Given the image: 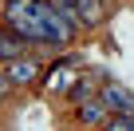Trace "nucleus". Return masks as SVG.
Here are the masks:
<instances>
[{"label": "nucleus", "instance_id": "7", "mask_svg": "<svg viewBox=\"0 0 134 131\" xmlns=\"http://www.w3.org/2000/svg\"><path fill=\"white\" fill-rule=\"evenodd\" d=\"M107 127L110 131H134V111H110Z\"/></svg>", "mask_w": 134, "mask_h": 131}, {"label": "nucleus", "instance_id": "1", "mask_svg": "<svg viewBox=\"0 0 134 131\" xmlns=\"http://www.w3.org/2000/svg\"><path fill=\"white\" fill-rule=\"evenodd\" d=\"M4 24H12L24 40L47 48H67L79 32V24L51 0H4Z\"/></svg>", "mask_w": 134, "mask_h": 131}, {"label": "nucleus", "instance_id": "5", "mask_svg": "<svg viewBox=\"0 0 134 131\" xmlns=\"http://www.w3.org/2000/svg\"><path fill=\"white\" fill-rule=\"evenodd\" d=\"M99 99H103L110 111H134V99H130V91H126L122 84H107V88H99Z\"/></svg>", "mask_w": 134, "mask_h": 131}, {"label": "nucleus", "instance_id": "3", "mask_svg": "<svg viewBox=\"0 0 134 131\" xmlns=\"http://www.w3.org/2000/svg\"><path fill=\"white\" fill-rule=\"evenodd\" d=\"M28 44H32V40H24L12 24H4V28H0V60H4V64H8V60H20Z\"/></svg>", "mask_w": 134, "mask_h": 131}, {"label": "nucleus", "instance_id": "2", "mask_svg": "<svg viewBox=\"0 0 134 131\" xmlns=\"http://www.w3.org/2000/svg\"><path fill=\"white\" fill-rule=\"evenodd\" d=\"M4 72L12 76V84H16V88H28V84H36V80H40V64H36V60H28V56H20V60H8V64H4Z\"/></svg>", "mask_w": 134, "mask_h": 131}, {"label": "nucleus", "instance_id": "8", "mask_svg": "<svg viewBox=\"0 0 134 131\" xmlns=\"http://www.w3.org/2000/svg\"><path fill=\"white\" fill-rule=\"evenodd\" d=\"M12 88H16V84H12V76H8V72H0V99L12 95Z\"/></svg>", "mask_w": 134, "mask_h": 131}, {"label": "nucleus", "instance_id": "6", "mask_svg": "<svg viewBox=\"0 0 134 131\" xmlns=\"http://www.w3.org/2000/svg\"><path fill=\"white\" fill-rule=\"evenodd\" d=\"M99 91H95V84L91 80H71V84H67V99H71L75 107L79 103H87V99H95Z\"/></svg>", "mask_w": 134, "mask_h": 131}, {"label": "nucleus", "instance_id": "4", "mask_svg": "<svg viewBox=\"0 0 134 131\" xmlns=\"http://www.w3.org/2000/svg\"><path fill=\"white\" fill-rule=\"evenodd\" d=\"M75 115H79V123H87V127H107V119H110V107L95 95V99H87V103H79L75 107Z\"/></svg>", "mask_w": 134, "mask_h": 131}]
</instances>
